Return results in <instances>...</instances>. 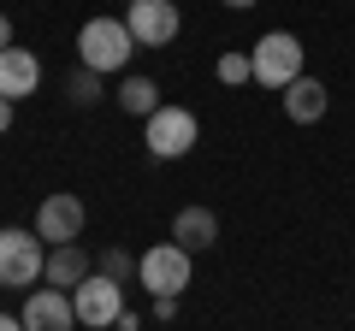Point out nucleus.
<instances>
[{
    "instance_id": "nucleus-12",
    "label": "nucleus",
    "mask_w": 355,
    "mask_h": 331,
    "mask_svg": "<svg viewBox=\"0 0 355 331\" xmlns=\"http://www.w3.org/2000/svg\"><path fill=\"white\" fill-rule=\"evenodd\" d=\"M326 107H331V89L320 83V77H308V71L284 89V118H291V125H320Z\"/></svg>"
},
{
    "instance_id": "nucleus-16",
    "label": "nucleus",
    "mask_w": 355,
    "mask_h": 331,
    "mask_svg": "<svg viewBox=\"0 0 355 331\" xmlns=\"http://www.w3.org/2000/svg\"><path fill=\"white\" fill-rule=\"evenodd\" d=\"M214 77L225 83V89H243V83H254V65H249V53H243V48H231V53H219V60H214Z\"/></svg>"
},
{
    "instance_id": "nucleus-19",
    "label": "nucleus",
    "mask_w": 355,
    "mask_h": 331,
    "mask_svg": "<svg viewBox=\"0 0 355 331\" xmlns=\"http://www.w3.org/2000/svg\"><path fill=\"white\" fill-rule=\"evenodd\" d=\"M113 331H142V314H130V307H125V314H119V325Z\"/></svg>"
},
{
    "instance_id": "nucleus-3",
    "label": "nucleus",
    "mask_w": 355,
    "mask_h": 331,
    "mask_svg": "<svg viewBox=\"0 0 355 331\" xmlns=\"http://www.w3.org/2000/svg\"><path fill=\"white\" fill-rule=\"evenodd\" d=\"M142 142H148L154 160H184V154L202 142V118L190 113V107H172L160 101L148 118H142Z\"/></svg>"
},
{
    "instance_id": "nucleus-17",
    "label": "nucleus",
    "mask_w": 355,
    "mask_h": 331,
    "mask_svg": "<svg viewBox=\"0 0 355 331\" xmlns=\"http://www.w3.org/2000/svg\"><path fill=\"white\" fill-rule=\"evenodd\" d=\"M95 272H107V278L130 284V278H137V255H130V249H107V255L95 260Z\"/></svg>"
},
{
    "instance_id": "nucleus-4",
    "label": "nucleus",
    "mask_w": 355,
    "mask_h": 331,
    "mask_svg": "<svg viewBox=\"0 0 355 331\" xmlns=\"http://www.w3.org/2000/svg\"><path fill=\"white\" fill-rule=\"evenodd\" d=\"M42 267H48V242L36 231L0 225V290H30V284H42Z\"/></svg>"
},
{
    "instance_id": "nucleus-7",
    "label": "nucleus",
    "mask_w": 355,
    "mask_h": 331,
    "mask_svg": "<svg viewBox=\"0 0 355 331\" xmlns=\"http://www.w3.org/2000/svg\"><path fill=\"white\" fill-rule=\"evenodd\" d=\"M125 24L137 48H166L184 30V12H178V0H125Z\"/></svg>"
},
{
    "instance_id": "nucleus-6",
    "label": "nucleus",
    "mask_w": 355,
    "mask_h": 331,
    "mask_svg": "<svg viewBox=\"0 0 355 331\" xmlns=\"http://www.w3.org/2000/svg\"><path fill=\"white\" fill-rule=\"evenodd\" d=\"M71 307H77V325L107 331V325H119V314H125V284L107 278V272H89V278L71 290Z\"/></svg>"
},
{
    "instance_id": "nucleus-18",
    "label": "nucleus",
    "mask_w": 355,
    "mask_h": 331,
    "mask_svg": "<svg viewBox=\"0 0 355 331\" xmlns=\"http://www.w3.org/2000/svg\"><path fill=\"white\" fill-rule=\"evenodd\" d=\"M154 319H160V325L178 319V296H154Z\"/></svg>"
},
{
    "instance_id": "nucleus-22",
    "label": "nucleus",
    "mask_w": 355,
    "mask_h": 331,
    "mask_svg": "<svg viewBox=\"0 0 355 331\" xmlns=\"http://www.w3.org/2000/svg\"><path fill=\"white\" fill-rule=\"evenodd\" d=\"M0 331H24V319H18V314H0Z\"/></svg>"
},
{
    "instance_id": "nucleus-23",
    "label": "nucleus",
    "mask_w": 355,
    "mask_h": 331,
    "mask_svg": "<svg viewBox=\"0 0 355 331\" xmlns=\"http://www.w3.org/2000/svg\"><path fill=\"white\" fill-rule=\"evenodd\" d=\"M225 6L231 12H249V6H261V0H225Z\"/></svg>"
},
{
    "instance_id": "nucleus-15",
    "label": "nucleus",
    "mask_w": 355,
    "mask_h": 331,
    "mask_svg": "<svg viewBox=\"0 0 355 331\" xmlns=\"http://www.w3.org/2000/svg\"><path fill=\"white\" fill-rule=\"evenodd\" d=\"M65 95H71V107H95V101L107 95V77L89 71V65H77V71L65 77Z\"/></svg>"
},
{
    "instance_id": "nucleus-1",
    "label": "nucleus",
    "mask_w": 355,
    "mask_h": 331,
    "mask_svg": "<svg viewBox=\"0 0 355 331\" xmlns=\"http://www.w3.org/2000/svg\"><path fill=\"white\" fill-rule=\"evenodd\" d=\"M130 53H137V36H130L125 18H89L83 30H77V65H89V71H125Z\"/></svg>"
},
{
    "instance_id": "nucleus-10",
    "label": "nucleus",
    "mask_w": 355,
    "mask_h": 331,
    "mask_svg": "<svg viewBox=\"0 0 355 331\" xmlns=\"http://www.w3.org/2000/svg\"><path fill=\"white\" fill-rule=\"evenodd\" d=\"M42 89V60L30 48H0V95L6 101H24Z\"/></svg>"
},
{
    "instance_id": "nucleus-5",
    "label": "nucleus",
    "mask_w": 355,
    "mask_h": 331,
    "mask_svg": "<svg viewBox=\"0 0 355 331\" xmlns=\"http://www.w3.org/2000/svg\"><path fill=\"white\" fill-rule=\"evenodd\" d=\"M190 249H178V242H154L148 255H137V284L148 296H184L190 284Z\"/></svg>"
},
{
    "instance_id": "nucleus-2",
    "label": "nucleus",
    "mask_w": 355,
    "mask_h": 331,
    "mask_svg": "<svg viewBox=\"0 0 355 331\" xmlns=\"http://www.w3.org/2000/svg\"><path fill=\"white\" fill-rule=\"evenodd\" d=\"M302 36H291V30H266L261 42L249 48V65H254V83L261 89H291L296 77H302Z\"/></svg>"
},
{
    "instance_id": "nucleus-14",
    "label": "nucleus",
    "mask_w": 355,
    "mask_h": 331,
    "mask_svg": "<svg viewBox=\"0 0 355 331\" xmlns=\"http://www.w3.org/2000/svg\"><path fill=\"white\" fill-rule=\"evenodd\" d=\"M119 107H125L130 118H148L154 107H160V83H154V77H125V83H119Z\"/></svg>"
},
{
    "instance_id": "nucleus-21",
    "label": "nucleus",
    "mask_w": 355,
    "mask_h": 331,
    "mask_svg": "<svg viewBox=\"0 0 355 331\" xmlns=\"http://www.w3.org/2000/svg\"><path fill=\"white\" fill-rule=\"evenodd\" d=\"M0 48H12V18L0 12Z\"/></svg>"
},
{
    "instance_id": "nucleus-8",
    "label": "nucleus",
    "mask_w": 355,
    "mask_h": 331,
    "mask_svg": "<svg viewBox=\"0 0 355 331\" xmlns=\"http://www.w3.org/2000/svg\"><path fill=\"white\" fill-rule=\"evenodd\" d=\"M83 219H89L83 202L60 190V195H48V202L36 207V225H30V231H36L48 249H60V242H77V237H83Z\"/></svg>"
},
{
    "instance_id": "nucleus-9",
    "label": "nucleus",
    "mask_w": 355,
    "mask_h": 331,
    "mask_svg": "<svg viewBox=\"0 0 355 331\" xmlns=\"http://www.w3.org/2000/svg\"><path fill=\"white\" fill-rule=\"evenodd\" d=\"M24 331H71L77 325V307H71V290H53V284H36L18 307Z\"/></svg>"
},
{
    "instance_id": "nucleus-13",
    "label": "nucleus",
    "mask_w": 355,
    "mask_h": 331,
    "mask_svg": "<svg viewBox=\"0 0 355 331\" xmlns=\"http://www.w3.org/2000/svg\"><path fill=\"white\" fill-rule=\"evenodd\" d=\"M95 272V260L77 249V242H60V249H48V267H42V284H53V290H77V284Z\"/></svg>"
},
{
    "instance_id": "nucleus-11",
    "label": "nucleus",
    "mask_w": 355,
    "mask_h": 331,
    "mask_svg": "<svg viewBox=\"0 0 355 331\" xmlns=\"http://www.w3.org/2000/svg\"><path fill=\"white\" fill-rule=\"evenodd\" d=\"M172 242H178V249H190V255H207V249L219 242V213H214V207H178Z\"/></svg>"
},
{
    "instance_id": "nucleus-20",
    "label": "nucleus",
    "mask_w": 355,
    "mask_h": 331,
    "mask_svg": "<svg viewBox=\"0 0 355 331\" xmlns=\"http://www.w3.org/2000/svg\"><path fill=\"white\" fill-rule=\"evenodd\" d=\"M12 107H18V101H6V95H0V136L12 130Z\"/></svg>"
}]
</instances>
